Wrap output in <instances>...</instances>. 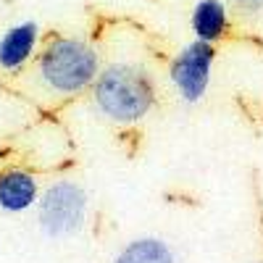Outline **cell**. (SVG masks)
Returning <instances> with one entry per match:
<instances>
[{
    "label": "cell",
    "mask_w": 263,
    "mask_h": 263,
    "mask_svg": "<svg viewBox=\"0 0 263 263\" xmlns=\"http://www.w3.org/2000/svg\"><path fill=\"white\" fill-rule=\"evenodd\" d=\"M232 3L239 8V11H248V13H255V11H263V0H232Z\"/></svg>",
    "instance_id": "9"
},
{
    "label": "cell",
    "mask_w": 263,
    "mask_h": 263,
    "mask_svg": "<svg viewBox=\"0 0 263 263\" xmlns=\"http://www.w3.org/2000/svg\"><path fill=\"white\" fill-rule=\"evenodd\" d=\"M40 79L53 92L79 95L100 74L98 50L82 37H55L40 53Z\"/></svg>",
    "instance_id": "2"
},
{
    "label": "cell",
    "mask_w": 263,
    "mask_h": 263,
    "mask_svg": "<svg viewBox=\"0 0 263 263\" xmlns=\"http://www.w3.org/2000/svg\"><path fill=\"white\" fill-rule=\"evenodd\" d=\"M40 200V184L24 168H8L0 174V211L24 213Z\"/></svg>",
    "instance_id": "5"
},
{
    "label": "cell",
    "mask_w": 263,
    "mask_h": 263,
    "mask_svg": "<svg viewBox=\"0 0 263 263\" xmlns=\"http://www.w3.org/2000/svg\"><path fill=\"white\" fill-rule=\"evenodd\" d=\"M37 40H40V27L34 21H21V24L11 27L0 37V69L3 71L24 69L37 48Z\"/></svg>",
    "instance_id": "6"
},
{
    "label": "cell",
    "mask_w": 263,
    "mask_h": 263,
    "mask_svg": "<svg viewBox=\"0 0 263 263\" xmlns=\"http://www.w3.org/2000/svg\"><path fill=\"white\" fill-rule=\"evenodd\" d=\"M114 263H177L174 250L158 237H140L121 248Z\"/></svg>",
    "instance_id": "8"
},
{
    "label": "cell",
    "mask_w": 263,
    "mask_h": 263,
    "mask_svg": "<svg viewBox=\"0 0 263 263\" xmlns=\"http://www.w3.org/2000/svg\"><path fill=\"white\" fill-rule=\"evenodd\" d=\"M87 192L77 182H53L37 200V218L48 237H71L87 221Z\"/></svg>",
    "instance_id": "3"
},
{
    "label": "cell",
    "mask_w": 263,
    "mask_h": 263,
    "mask_svg": "<svg viewBox=\"0 0 263 263\" xmlns=\"http://www.w3.org/2000/svg\"><path fill=\"white\" fill-rule=\"evenodd\" d=\"M190 27L197 40L216 42L229 29V11L221 0H197L190 16Z\"/></svg>",
    "instance_id": "7"
},
{
    "label": "cell",
    "mask_w": 263,
    "mask_h": 263,
    "mask_svg": "<svg viewBox=\"0 0 263 263\" xmlns=\"http://www.w3.org/2000/svg\"><path fill=\"white\" fill-rule=\"evenodd\" d=\"M98 111L116 124H137L156 105L153 77L137 63H114L92 82Z\"/></svg>",
    "instance_id": "1"
},
{
    "label": "cell",
    "mask_w": 263,
    "mask_h": 263,
    "mask_svg": "<svg viewBox=\"0 0 263 263\" xmlns=\"http://www.w3.org/2000/svg\"><path fill=\"white\" fill-rule=\"evenodd\" d=\"M216 61L213 42L195 40L192 45L182 48L177 58L171 61L168 79L177 87V92L184 103H200L211 87V71Z\"/></svg>",
    "instance_id": "4"
}]
</instances>
